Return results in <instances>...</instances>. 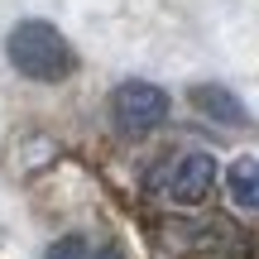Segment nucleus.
Masks as SVG:
<instances>
[{
	"instance_id": "f257e3e1",
	"label": "nucleus",
	"mask_w": 259,
	"mask_h": 259,
	"mask_svg": "<svg viewBox=\"0 0 259 259\" xmlns=\"http://www.w3.org/2000/svg\"><path fill=\"white\" fill-rule=\"evenodd\" d=\"M5 58H10V67H15L19 77H29V82H63V77L77 67L67 38L58 34L48 19H19V24L10 29V38H5Z\"/></svg>"
},
{
	"instance_id": "f03ea898",
	"label": "nucleus",
	"mask_w": 259,
	"mask_h": 259,
	"mask_svg": "<svg viewBox=\"0 0 259 259\" xmlns=\"http://www.w3.org/2000/svg\"><path fill=\"white\" fill-rule=\"evenodd\" d=\"M154 192H163L173 206H197L211 197L216 183V158L202 154V149H187V154H168L163 163L154 168Z\"/></svg>"
},
{
	"instance_id": "7ed1b4c3",
	"label": "nucleus",
	"mask_w": 259,
	"mask_h": 259,
	"mask_svg": "<svg viewBox=\"0 0 259 259\" xmlns=\"http://www.w3.org/2000/svg\"><path fill=\"white\" fill-rule=\"evenodd\" d=\"M111 111H115V125L125 135H149L168 115V92L154 82H120L111 96Z\"/></svg>"
},
{
	"instance_id": "20e7f679",
	"label": "nucleus",
	"mask_w": 259,
	"mask_h": 259,
	"mask_svg": "<svg viewBox=\"0 0 259 259\" xmlns=\"http://www.w3.org/2000/svg\"><path fill=\"white\" fill-rule=\"evenodd\" d=\"M192 106L206 115V120H221V125H245V101L221 82H197L192 87Z\"/></svg>"
},
{
	"instance_id": "39448f33",
	"label": "nucleus",
	"mask_w": 259,
	"mask_h": 259,
	"mask_svg": "<svg viewBox=\"0 0 259 259\" xmlns=\"http://www.w3.org/2000/svg\"><path fill=\"white\" fill-rule=\"evenodd\" d=\"M226 187H231L235 206L259 211V158H235V163L226 168Z\"/></svg>"
},
{
	"instance_id": "423d86ee",
	"label": "nucleus",
	"mask_w": 259,
	"mask_h": 259,
	"mask_svg": "<svg viewBox=\"0 0 259 259\" xmlns=\"http://www.w3.org/2000/svg\"><path fill=\"white\" fill-rule=\"evenodd\" d=\"M44 259H96V250L82 240V235H63V240L48 245V254H44Z\"/></svg>"
},
{
	"instance_id": "0eeeda50",
	"label": "nucleus",
	"mask_w": 259,
	"mask_h": 259,
	"mask_svg": "<svg viewBox=\"0 0 259 259\" xmlns=\"http://www.w3.org/2000/svg\"><path fill=\"white\" fill-rule=\"evenodd\" d=\"M96 259H120V250H96Z\"/></svg>"
}]
</instances>
